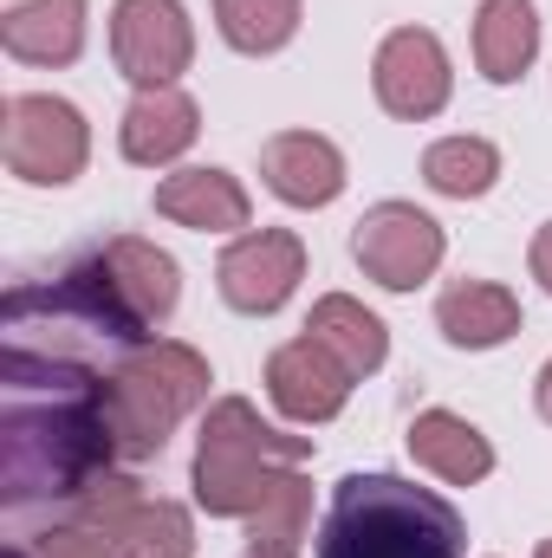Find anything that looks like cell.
Instances as JSON below:
<instances>
[{
    "mask_svg": "<svg viewBox=\"0 0 552 558\" xmlns=\"http://www.w3.org/2000/svg\"><path fill=\"white\" fill-rule=\"evenodd\" d=\"M319 558H461V513L404 474H345L319 520Z\"/></svg>",
    "mask_w": 552,
    "mask_h": 558,
    "instance_id": "2",
    "label": "cell"
},
{
    "mask_svg": "<svg viewBox=\"0 0 552 558\" xmlns=\"http://www.w3.org/2000/svg\"><path fill=\"white\" fill-rule=\"evenodd\" d=\"M410 454H416V468H429V474L448 481V487H475V481L494 474L488 435L468 416H455V410H422V416L410 422Z\"/></svg>",
    "mask_w": 552,
    "mask_h": 558,
    "instance_id": "16",
    "label": "cell"
},
{
    "mask_svg": "<svg viewBox=\"0 0 552 558\" xmlns=\"http://www.w3.org/2000/svg\"><path fill=\"white\" fill-rule=\"evenodd\" d=\"M312 526V481L292 468L274 494L261 500V513H248V553H267V558H292L299 539Z\"/></svg>",
    "mask_w": 552,
    "mask_h": 558,
    "instance_id": "21",
    "label": "cell"
},
{
    "mask_svg": "<svg viewBox=\"0 0 552 558\" xmlns=\"http://www.w3.org/2000/svg\"><path fill=\"white\" fill-rule=\"evenodd\" d=\"M118 461L111 422V371L79 357L0 351V500L26 507H72L98 474Z\"/></svg>",
    "mask_w": 552,
    "mask_h": 558,
    "instance_id": "1",
    "label": "cell"
},
{
    "mask_svg": "<svg viewBox=\"0 0 552 558\" xmlns=\"http://www.w3.org/2000/svg\"><path fill=\"white\" fill-rule=\"evenodd\" d=\"M0 46L20 65H72L85 52V0H20L0 20Z\"/></svg>",
    "mask_w": 552,
    "mask_h": 558,
    "instance_id": "15",
    "label": "cell"
},
{
    "mask_svg": "<svg viewBox=\"0 0 552 558\" xmlns=\"http://www.w3.org/2000/svg\"><path fill=\"white\" fill-rule=\"evenodd\" d=\"M533 558H552V539H540V553H533Z\"/></svg>",
    "mask_w": 552,
    "mask_h": 558,
    "instance_id": "27",
    "label": "cell"
},
{
    "mask_svg": "<svg viewBox=\"0 0 552 558\" xmlns=\"http://www.w3.org/2000/svg\"><path fill=\"white\" fill-rule=\"evenodd\" d=\"M305 338H319L351 377H371V371H384V357H391V331H384V318L364 312L351 292H325V299L312 305V318H305Z\"/></svg>",
    "mask_w": 552,
    "mask_h": 558,
    "instance_id": "18",
    "label": "cell"
},
{
    "mask_svg": "<svg viewBox=\"0 0 552 558\" xmlns=\"http://www.w3.org/2000/svg\"><path fill=\"white\" fill-rule=\"evenodd\" d=\"M33 558H124L105 533H92V526H52V533H39L33 539Z\"/></svg>",
    "mask_w": 552,
    "mask_h": 558,
    "instance_id": "24",
    "label": "cell"
},
{
    "mask_svg": "<svg viewBox=\"0 0 552 558\" xmlns=\"http://www.w3.org/2000/svg\"><path fill=\"white\" fill-rule=\"evenodd\" d=\"M208 357L176 344V338H143L137 351L118 357L111 371V422H118V454L149 461L163 454L169 428L189 416L195 403H208Z\"/></svg>",
    "mask_w": 552,
    "mask_h": 558,
    "instance_id": "4",
    "label": "cell"
},
{
    "mask_svg": "<svg viewBox=\"0 0 552 558\" xmlns=\"http://www.w3.org/2000/svg\"><path fill=\"white\" fill-rule=\"evenodd\" d=\"M111 546L124 558H189L195 553V526H189V513L176 500H149L143 494L124 513V526L111 533Z\"/></svg>",
    "mask_w": 552,
    "mask_h": 558,
    "instance_id": "23",
    "label": "cell"
},
{
    "mask_svg": "<svg viewBox=\"0 0 552 558\" xmlns=\"http://www.w3.org/2000/svg\"><path fill=\"white\" fill-rule=\"evenodd\" d=\"M261 175L286 208H325L345 195V156L319 131H279L261 149Z\"/></svg>",
    "mask_w": 552,
    "mask_h": 558,
    "instance_id": "11",
    "label": "cell"
},
{
    "mask_svg": "<svg viewBox=\"0 0 552 558\" xmlns=\"http://www.w3.org/2000/svg\"><path fill=\"white\" fill-rule=\"evenodd\" d=\"M105 260H111V274H118V286H124V299L143 312V325H163V318L176 312L182 279H176V260H169L156 241L118 234V241H105Z\"/></svg>",
    "mask_w": 552,
    "mask_h": 558,
    "instance_id": "19",
    "label": "cell"
},
{
    "mask_svg": "<svg viewBox=\"0 0 552 558\" xmlns=\"http://www.w3.org/2000/svg\"><path fill=\"white\" fill-rule=\"evenodd\" d=\"M156 215L195 234H235L254 221V202L228 169H176L156 182Z\"/></svg>",
    "mask_w": 552,
    "mask_h": 558,
    "instance_id": "12",
    "label": "cell"
},
{
    "mask_svg": "<svg viewBox=\"0 0 552 558\" xmlns=\"http://www.w3.org/2000/svg\"><path fill=\"white\" fill-rule=\"evenodd\" d=\"M371 85H377V105L404 124H422L448 105L455 92V72H448V52L429 26H397L384 46H377V65H371Z\"/></svg>",
    "mask_w": 552,
    "mask_h": 558,
    "instance_id": "9",
    "label": "cell"
},
{
    "mask_svg": "<svg viewBox=\"0 0 552 558\" xmlns=\"http://www.w3.org/2000/svg\"><path fill=\"white\" fill-rule=\"evenodd\" d=\"M248 558H267V553H248Z\"/></svg>",
    "mask_w": 552,
    "mask_h": 558,
    "instance_id": "28",
    "label": "cell"
},
{
    "mask_svg": "<svg viewBox=\"0 0 552 558\" xmlns=\"http://www.w3.org/2000/svg\"><path fill=\"white\" fill-rule=\"evenodd\" d=\"M195 137H202V111H195V98L176 92V85L137 92L131 111H124V124H118V143H124V156H131L137 169H163V162H176Z\"/></svg>",
    "mask_w": 552,
    "mask_h": 558,
    "instance_id": "13",
    "label": "cell"
},
{
    "mask_svg": "<svg viewBox=\"0 0 552 558\" xmlns=\"http://www.w3.org/2000/svg\"><path fill=\"white\" fill-rule=\"evenodd\" d=\"M0 156L20 182L59 189L85 169L92 131H85L79 105H65L52 92H20V98H7V118H0Z\"/></svg>",
    "mask_w": 552,
    "mask_h": 558,
    "instance_id": "5",
    "label": "cell"
},
{
    "mask_svg": "<svg viewBox=\"0 0 552 558\" xmlns=\"http://www.w3.org/2000/svg\"><path fill=\"white\" fill-rule=\"evenodd\" d=\"M111 59L137 92L176 85L195 59V26H189L182 0H118L111 7Z\"/></svg>",
    "mask_w": 552,
    "mask_h": 558,
    "instance_id": "6",
    "label": "cell"
},
{
    "mask_svg": "<svg viewBox=\"0 0 552 558\" xmlns=\"http://www.w3.org/2000/svg\"><path fill=\"white\" fill-rule=\"evenodd\" d=\"M351 384L358 377L319 338H292V344H279L274 357H267V397H274V410L286 422H305V428L338 416L351 403Z\"/></svg>",
    "mask_w": 552,
    "mask_h": 558,
    "instance_id": "10",
    "label": "cell"
},
{
    "mask_svg": "<svg viewBox=\"0 0 552 558\" xmlns=\"http://www.w3.org/2000/svg\"><path fill=\"white\" fill-rule=\"evenodd\" d=\"M435 325L455 351H494L520 331V299L494 279H455L435 299Z\"/></svg>",
    "mask_w": 552,
    "mask_h": 558,
    "instance_id": "14",
    "label": "cell"
},
{
    "mask_svg": "<svg viewBox=\"0 0 552 558\" xmlns=\"http://www.w3.org/2000/svg\"><path fill=\"white\" fill-rule=\"evenodd\" d=\"M527 260H533V279H540V286L552 292V221L540 228V234H533V254H527Z\"/></svg>",
    "mask_w": 552,
    "mask_h": 558,
    "instance_id": "25",
    "label": "cell"
},
{
    "mask_svg": "<svg viewBox=\"0 0 552 558\" xmlns=\"http://www.w3.org/2000/svg\"><path fill=\"white\" fill-rule=\"evenodd\" d=\"M422 182L435 195H455V202H475L501 182V149L488 137H442L422 149Z\"/></svg>",
    "mask_w": 552,
    "mask_h": 558,
    "instance_id": "20",
    "label": "cell"
},
{
    "mask_svg": "<svg viewBox=\"0 0 552 558\" xmlns=\"http://www.w3.org/2000/svg\"><path fill=\"white\" fill-rule=\"evenodd\" d=\"M351 254H358L364 279H377L384 292H410V286H422L442 267L448 241H442V221H429L416 202H377L358 221Z\"/></svg>",
    "mask_w": 552,
    "mask_h": 558,
    "instance_id": "7",
    "label": "cell"
},
{
    "mask_svg": "<svg viewBox=\"0 0 552 558\" xmlns=\"http://www.w3.org/2000/svg\"><path fill=\"white\" fill-rule=\"evenodd\" d=\"M312 454V435H279L248 397H215L195 435V500L215 520H248Z\"/></svg>",
    "mask_w": 552,
    "mask_h": 558,
    "instance_id": "3",
    "label": "cell"
},
{
    "mask_svg": "<svg viewBox=\"0 0 552 558\" xmlns=\"http://www.w3.org/2000/svg\"><path fill=\"white\" fill-rule=\"evenodd\" d=\"M533 403H540V416L552 422V357H547V371H540V384H533Z\"/></svg>",
    "mask_w": 552,
    "mask_h": 558,
    "instance_id": "26",
    "label": "cell"
},
{
    "mask_svg": "<svg viewBox=\"0 0 552 558\" xmlns=\"http://www.w3.org/2000/svg\"><path fill=\"white\" fill-rule=\"evenodd\" d=\"M540 59V7L533 0H481L475 13V65L488 85H514L527 78V65Z\"/></svg>",
    "mask_w": 552,
    "mask_h": 558,
    "instance_id": "17",
    "label": "cell"
},
{
    "mask_svg": "<svg viewBox=\"0 0 552 558\" xmlns=\"http://www.w3.org/2000/svg\"><path fill=\"white\" fill-rule=\"evenodd\" d=\"M215 26L235 52L267 59L299 33V0H215Z\"/></svg>",
    "mask_w": 552,
    "mask_h": 558,
    "instance_id": "22",
    "label": "cell"
},
{
    "mask_svg": "<svg viewBox=\"0 0 552 558\" xmlns=\"http://www.w3.org/2000/svg\"><path fill=\"white\" fill-rule=\"evenodd\" d=\"M305 279V241L292 228H248L228 241V254L215 260V286L235 312L248 318H267L279 312Z\"/></svg>",
    "mask_w": 552,
    "mask_h": 558,
    "instance_id": "8",
    "label": "cell"
}]
</instances>
